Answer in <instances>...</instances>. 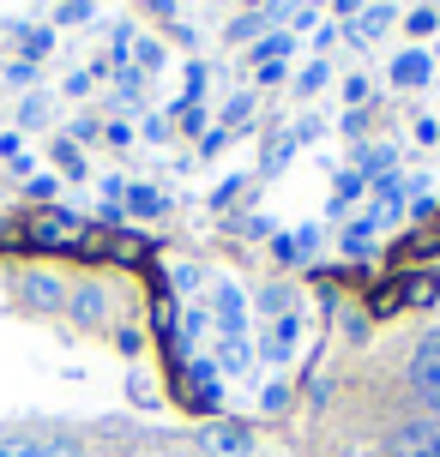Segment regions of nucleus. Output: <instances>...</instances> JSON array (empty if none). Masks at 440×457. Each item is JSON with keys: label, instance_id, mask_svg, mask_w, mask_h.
I'll list each match as a JSON object with an SVG mask.
<instances>
[{"label": "nucleus", "instance_id": "nucleus-1", "mask_svg": "<svg viewBox=\"0 0 440 457\" xmlns=\"http://www.w3.org/2000/svg\"><path fill=\"white\" fill-rule=\"evenodd\" d=\"M85 228H91V223H79L72 211L37 205L19 223V235H24V247H30V253H79V247H85Z\"/></svg>", "mask_w": 440, "mask_h": 457}, {"label": "nucleus", "instance_id": "nucleus-2", "mask_svg": "<svg viewBox=\"0 0 440 457\" xmlns=\"http://www.w3.org/2000/svg\"><path fill=\"white\" fill-rule=\"evenodd\" d=\"M175 397L193 415H217V403H224V373H217V361H182L175 367Z\"/></svg>", "mask_w": 440, "mask_h": 457}, {"label": "nucleus", "instance_id": "nucleus-3", "mask_svg": "<svg viewBox=\"0 0 440 457\" xmlns=\"http://www.w3.org/2000/svg\"><path fill=\"white\" fill-rule=\"evenodd\" d=\"M380 457H440V415H410L380 439Z\"/></svg>", "mask_w": 440, "mask_h": 457}, {"label": "nucleus", "instance_id": "nucleus-4", "mask_svg": "<svg viewBox=\"0 0 440 457\" xmlns=\"http://www.w3.org/2000/svg\"><path fill=\"white\" fill-rule=\"evenodd\" d=\"M410 391H417L422 415H440V331L422 337L417 355H410Z\"/></svg>", "mask_w": 440, "mask_h": 457}, {"label": "nucleus", "instance_id": "nucleus-5", "mask_svg": "<svg viewBox=\"0 0 440 457\" xmlns=\"http://www.w3.org/2000/svg\"><path fill=\"white\" fill-rule=\"evenodd\" d=\"M19 301L30 313H61V307H67V283L55 271H37V265H30V271H19Z\"/></svg>", "mask_w": 440, "mask_h": 457}, {"label": "nucleus", "instance_id": "nucleus-6", "mask_svg": "<svg viewBox=\"0 0 440 457\" xmlns=\"http://www.w3.org/2000/svg\"><path fill=\"white\" fill-rule=\"evenodd\" d=\"M109 289L97 283V277H85V283H72L67 289V313H72V325H85V331H97V325H109Z\"/></svg>", "mask_w": 440, "mask_h": 457}, {"label": "nucleus", "instance_id": "nucleus-7", "mask_svg": "<svg viewBox=\"0 0 440 457\" xmlns=\"http://www.w3.org/2000/svg\"><path fill=\"white\" fill-rule=\"evenodd\" d=\"M199 452L206 457H248L254 452V434H248V421H206Z\"/></svg>", "mask_w": 440, "mask_h": 457}, {"label": "nucleus", "instance_id": "nucleus-8", "mask_svg": "<svg viewBox=\"0 0 440 457\" xmlns=\"http://www.w3.org/2000/svg\"><path fill=\"white\" fill-rule=\"evenodd\" d=\"M211 320H217V337H248L241 325H248V295L235 289V283H217L211 289Z\"/></svg>", "mask_w": 440, "mask_h": 457}, {"label": "nucleus", "instance_id": "nucleus-9", "mask_svg": "<svg viewBox=\"0 0 440 457\" xmlns=\"http://www.w3.org/2000/svg\"><path fill=\"white\" fill-rule=\"evenodd\" d=\"M417 265V259H440V223H417V228H404V241L393 247V265Z\"/></svg>", "mask_w": 440, "mask_h": 457}, {"label": "nucleus", "instance_id": "nucleus-10", "mask_svg": "<svg viewBox=\"0 0 440 457\" xmlns=\"http://www.w3.org/2000/svg\"><path fill=\"white\" fill-rule=\"evenodd\" d=\"M296 313H283V320H272L266 331H259V361H290V349H296Z\"/></svg>", "mask_w": 440, "mask_h": 457}, {"label": "nucleus", "instance_id": "nucleus-11", "mask_svg": "<svg viewBox=\"0 0 440 457\" xmlns=\"http://www.w3.org/2000/svg\"><path fill=\"white\" fill-rule=\"evenodd\" d=\"M393 85L398 91H417V85H428V72H435V61L422 54V48H404V54H393Z\"/></svg>", "mask_w": 440, "mask_h": 457}, {"label": "nucleus", "instance_id": "nucleus-12", "mask_svg": "<svg viewBox=\"0 0 440 457\" xmlns=\"http://www.w3.org/2000/svg\"><path fill=\"white\" fill-rule=\"evenodd\" d=\"M386 24H393V6H362V12L344 24V37H350V43H374Z\"/></svg>", "mask_w": 440, "mask_h": 457}, {"label": "nucleus", "instance_id": "nucleus-13", "mask_svg": "<svg viewBox=\"0 0 440 457\" xmlns=\"http://www.w3.org/2000/svg\"><path fill=\"white\" fill-rule=\"evenodd\" d=\"M393 162H398L393 145H362V157H356V175L374 187V181H386V175H393Z\"/></svg>", "mask_w": 440, "mask_h": 457}, {"label": "nucleus", "instance_id": "nucleus-14", "mask_svg": "<svg viewBox=\"0 0 440 457\" xmlns=\"http://www.w3.org/2000/svg\"><path fill=\"white\" fill-rule=\"evenodd\" d=\"M398 289H404V307H428L440 295V277L435 271H398Z\"/></svg>", "mask_w": 440, "mask_h": 457}, {"label": "nucleus", "instance_id": "nucleus-15", "mask_svg": "<svg viewBox=\"0 0 440 457\" xmlns=\"http://www.w3.org/2000/svg\"><path fill=\"white\" fill-rule=\"evenodd\" d=\"M254 367V343L248 337H217V373H248Z\"/></svg>", "mask_w": 440, "mask_h": 457}, {"label": "nucleus", "instance_id": "nucleus-16", "mask_svg": "<svg viewBox=\"0 0 440 457\" xmlns=\"http://www.w3.org/2000/svg\"><path fill=\"white\" fill-rule=\"evenodd\" d=\"M121 211H133V217H163V211H169V199H163L157 187L133 181V187H127V199H121Z\"/></svg>", "mask_w": 440, "mask_h": 457}, {"label": "nucleus", "instance_id": "nucleus-17", "mask_svg": "<svg viewBox=\"0 0 440 457\" xmlns=\"http://www.w3.org/2000/svg\"><path fill=\"white\" fill-rule=\"evenodd\" d=\"M13 37H19V48H24V61H30V67L55 48V30H48V24H13Z\"/></svg>", "mask_w": 440, "mask_h": 457}, {"label": "nucleus", "instance_id": "nucleus-18", "mask_svg": "<svg viewBox=\"0 0 440 457\" xmlns=\"http://www.w3.org/2000/svg\"><path fill=\"white\" fill-rule=\"evenodd\" d=\"M109 259L115 265H145L151 259V241L145 235H109Z\"/></svg>", "mask_w": 440, "mask_h": 457}, {"label": "nucleus", "instance_id": "nucleus-19", "mask_svg": "<svg viewBox=\"0 0 440 457\" xmlns=\"http://www.w3.org/2000/svg\"><path fill=\"white\" fill-rule=\"evenodd\" d=\"M140 91H145V72L133 61L115 67V109H140Z\"/></svg>", "mask_w": 440, "mask_h": 457}, {"label": "nucleus", "instance_id": "nucleus-20", "mask_svg": "<svg viewBox=\"0 0 440 457\" xmlns=\"http://www.w3.org/2000/svg\"><path fill=\"white\" fill-rule=\"evenodd\" d=\"M296 145H301V138H296V127H290V133H278L272 145H266V157H259V175H278L283 162L296 157Z\"/></svg>", "mask_w": 440, "mask_h": 457}, {"label": "nucleus", "instance_id": "nucleus-21", "mask_svg": "<svg viewBox=\"0 0 440 457\" xmlns=\"http://www.w3.org/2000/svg\"><path fill=\"white\" fill-rule=\"evenodd\" d=\"M398 307H404L398 277H386V283H374V289H368V313H374V320H386V313H398Z\"/></svg>", "mask_w": 440, "mask_h": 457}, {"label": "nucleus", "instance_id": "nucleus-22", "mask_svg": "<svg viewBox=\"0 0 440 457\" xmlns=\"http://www.w3.org/2000/svg\"><path fill=\"white\" fill-rule=\"evenodd\" d=\"M368 241H374V217H362V223H350L344 235H338V253H344L350 265H356V259L368 253Z\"/></svg>", "mask_w": 440, "mask_h": 457}, {"label": "nucleus", "instance_id": "nucleus-23", "mask_svg": "<svg viewBox=\"0 0 440 457\" xmlns=\"http://www.w3.org/2000/svg\"><path fill=\"white\" fill-rule=\"evenodd\" d=\"M362 193H368V181H362V175H356V169H344V175H338V187H332V211H338V217H344V211L356 205V199H362Z\"/></svg>", "mask_w": 440, "mask_h": 457}, {"label": "nucleus", "instance_id": "nucleus-24", "mask_svg": "<svg viewBox=\"0 0 440 457\" xmlns=\"http://www.w3.org/2000/svg\"><path fill=\"white\" fill-rule=\"evenodd\" d=\"M55 169H61L67 181H85V151H79L72 138H55Z\"/></svg>", "mask_w": 440, "mask_h": 457}, {"label": "nucleus", "instance_id": "nucleus-25", "mask_svg": "<svg viewBox=\"0 0 440 457\" xmlns=\"http://www.w3.org/2000/svg\"><path fill=\"white\" fill-rule=\"evenodd\" d=\"M290 295H296L290 283H272V289H259V313H266V320H283V313H290Z\"/></svg>", "mask_w": 440, "mask_h": 457}, {"label": "nucleus", "instance_id": "nucleus-26", "mask_svg": "<svg viewBox=\"0 0 440 457\" xmlns=\"http://www.w3.org/2000/svg\"><path fill=\"white\" fill-rule=\"evenodd\" d=\"M48 114H55V103H48L43 91H30V96H24V103H19V127H43Z\"/></svg>", "mask_w": 440, "mask_h": 457}, {"label": "nucleus", "instance_id": "nucleus-27", "mask_svg": "<svg viewBox=\"0 0 440 457\" xmlns=\"http://www.w3.org/2000/svg\"><path fill=\"white\" fill-rule=\"evenodd\" d=\"M248 114H254V96L248 91L230 96V103H224V133H230V127H248Z\"/></svg>", "mask_w": 440, "mask_h": 457}, {"label": "nucleus", "instance_id": "nucleus-28", "mask_svg": "<svg viewBox=\"0 0 440 457\" xmlns=\"http://www.w3.org/2000/svg\"><path fill=\"white\" fill-rule=\"evenodd\" d=\"M338 325H344L350 343H368V313H356V307H338Z\"/></svg>", "mask_w": 440, "mask_h": 457}, {"label": "nucleus", "instance_id": "nucleus-29", "mask_svg": "<svg viewBox=\"0 0 440 457\" xmlns=\"http://www.w3.org/2000/svg\"><path fill=\"white\" fill-rule=\"evenodd\" d=\"M30 457H79V439H30Z\"/></svg>", "mask_w": 440, "mask_h": 457}, {"label": "nucleus", "instance_id": "nucleus-30", "mask_svg": "<svg viewBox=\"0 0 440 457\" xmlns=\"http://www.w3.org/2000/svg\"><path fill=\"white\" fill-rule=\"evenodd\" d=\"M326 79H332V67H326V61H308V72L296 79V91H301V96H314V91L326 85Z\"/></svg>", "mask_w": 440, "mask_h": 457}, {"label": "nucleus", "instance_id": "nucleus-31", "mask_svg": "<svg viewBox=\"0 0 440 457\" xmlns=\"http://www.w3.org/2000/svg\"><path fill=\"white\" fill-rule=\"evenodd\" d=\"M24 193H30L37 205H48V199L61 193V181H55V175H30V181H24Z\"/></svg>", "mask_w": 440, "mask_h": 457}, {"label": "nucleus", "instance_id": "nucleus-32", "mask_svg": "<svg viewBox=\"0 0 440 457\" xmlns=\"http://www.w3.org/2000/svg\"><path fill=\"white\" fill-rule=\"evenodd\" d=\"M199 283H206L199 265H175V271H169V295H175V289H199Z\"/></svg>", "mask_w": 440, "mask_h": 457}, {"label": "nucleus", "instance_id": "nucleus-33", "mask_svg": "<svg viewBox=\"0 0 440 457\" xmlns=\"http://www.w3.org/2000/svg\"><path fill=\"white\" fill-rule=\"evenodd\" d=\"M115 349L127 355V361H133V355L145 349V331H133V325H121V331H115Z\"/></svg>", "mask_w": 440, "mask_h": 457}, {"label": "nucleus", "instance_id": "nucleus-34", "mask_svg": "<svg viewBox=\"0 0 440 457\" xmlns=\"http://www.w3.org/2000/svg\"><path fill=\"white\" fill-rule=\"evenodd\" d=\"M283 403H290V386H283V379H272V386H266V397H259V410H266V415H278Z\"/></svg>", "mask_w": 440, "mask_h": 457}, {"label": "nucleus", "instance_id": "nucleus-35", "mask_svg": "<svg viewBox=\"0 0 440 457\" xmlns=\"http://www.w3.org/2000/svg\"><path fill=\"white\" fill-rule=\"evenodd\" d=\"M97 133H103V120H97V114H79V120H72V145H85V138H97Z\"/></svg>", "mask_w": 440, "mask_h": 457}, {"label": "nucleus", "instance_id": "nucleus-36", "mask_svg": "<svg viewBox=\"0 0 440 457\" xmlns=\"http://www.w3.org/2000/svg\"><path fill=\"white\" fill-rule=\"evenodd\" d=\"M259 24H266L259 12H241V19L230 24V37H235V43H248V37H259Z\"/></svg>", "mask_w": 440, "mask_h": 457}, {"label": "nucleus", "instance_id": "nucleus-37", "mask_svg": "<svg viewBox=\"0 0 440 457\" xmlns=\"http://www.w3.org/2000/svg\"><path fill=\"white\" fill-rule=\"evenodd\" d=\"M272 253H278L283 265H301V259H308V253L296 247V235H278V241H272Z\"/></svg>", "mask_w": 440, "mask_h": 457}, {"label": "nucleus", "instance_id": "nucleus-38", "mask_svg": "<svg viewBox=\"0 0 440 457\" xmlns=\"http://www.w3.org/2000/svg\"><path fill=\"white\" fill-rule=\"evenodd\" d=\"M91 19V0H67V6H61V24H85Z\"/></svg>", "mask_w": 440, "mask_h": 457}, {"label": "nucleus", "instance_id": "nucleus-39", "mask_svg": "<svg viewBox=\"0 0 440 457\" xmlns=\"http://www.w3.org/2000/svg\"><path fill=\"white\" fill-rule=\"evenodd\" d=\"M241 187H248V181H241V175H230V181L211 193V205H235V193H241Z\"/></svg>", "mask_w": 440, "mask_h": 457}, {"label": "nucleus", "instance_id": "nucleus-40", "mask_svg": "<svg viewBox=\"0 0 440 457\" xmlns=\"http://www.w3.org/2000/svg\"><path fill=\"white\" fill-rule=\"evenodd\" d=\"M163 67V48L157 43H140V72H157Z\"/></svg>", "mask_w": 440, "mask_h": 457}, {"label": "nucleus", "instance_id": "nucleus-41", "mask_svg": "<svg viewBox=\"0 0 440 457\" xmlns=\"http://www.w3.org/2000/svg\"><path fill=\"white\" fill-rule=\"evenodd\" d=\"M0 157H6V162H19V157H24V145H19V133H0Z\"/></svg>", "mask_w": 440, "mask_h": 457}, {"label": "nucleus", "instance_id": "nucleus-42", "mask_svg": "<svg viewBox=\"0 0 440 457\" xmlns=\"http://www.w3.org/2000/svg\"><path fill=\"white\" fill-rule=\"evenodd\" d=\"M175 114H182L187 133H206V109H175Z\"/></svg>", "mask_w": 440, "mask_h": 457}, {"label": "nucleus", "instance_id": "nucleus-43", "mask_svg": "<svg viewBox=\"0 0 440 457\" xmlns=\"http://www.w3.org/2000/svg\"><path fill=\"white\" fill-rule=\"evenodd\" d=\"M6 79H13V85H30V79H37V67H30V61H13V67H6Z\"/></svg>", "mask_w": 440, "mask_h": 457}, {"label": "nucleus", "instance_id": "nucleus-44", "mask_svg": "<svg viewBox=\"0 0 440 457\" xmlns=\"http://www.w3.org/2000/svg\"><path fill=\"white\" fill-rule=\"evenodd\" d=\"M362 6H368V0H332V12H338V19H344V24L356 19V12H362Z\"/></svg>", "mask_w": 440, "mask_h": 457}, {"label": "nucleus", "instance_id": "nucleus-45", "mask_svg": "<svg viewBox=\"0 0 440 457\" xmlns=\"http://www.w3.org/2000/svg\"><path fill=\"white\" fill-rule=\"evenodd\" d=\"M0 247H24V235H19V223H6V217H0Z\"/></svg>", "mask_w": 440, "mask_h": 457}, {"label": "nucleus", "instance_id": "nucleus-46", "mask_svg": "<svg viewBox=\"0 0 440 457\" xmlns=\"http://www.w3.org/2000/svg\"><path fill=\"white\" fill-rule=\"evenodd\" d=\"M344 96L356 103V109H362V103H368V79H350V85H344Z\"/></svg>", "mask_w": 440, "mask_h": 457}, {"label": "nucleus", "instance_id": "nucleus-47", "mask_svg": "<svg viewBox=\"0 0 440 457\" xmlns=\"http://www.w3.org/2000/svg\"><path fill=\"white\" fill-rule=\"evenodd\" d=\"M296 247H301V253H314V247H320V228H314V223L296 228Z\"/></svg>", "mask_w": 440, "mask_h": 457}, {"label": "nucleus", "instance_id": "nucleus-48", "mask_svg": "<svg viewBox=\"0 0 440 457\" xmlns=\"http://www.w3.org/2000/svg\"><path fill=\"white\" fill-rule=\"evenodd\" d=\"M103 133H109V145H133V127H121V120H109Z\"/></svg>", "mask_w": 440, "mask_h": 457}, {"label": "nucleus", "instance_id": "nucleus-49", "mask_svg": "<svg viewBox=\"0 0 440 457\" xmlns=\"http://www.w3.org/2000/svg\"><path fill=\"white\" fill-rule=\"evenodd\" d=\"M224 138H230V133H224V127H211V133L199 138V151H206V157H211V151H224Z\"/></svg>", "mask_w": 440, "mask_h": 457}, {"label": "nucleus", "instance_id": "nucleus-50", "mask_svg": "<svg viewBox=\"0 0 440 457\" xmlns=\"http://www.w3.org/2000/svg\"><path fill=\"white\" fill-rule=\"evenodd\" d=\"M435 24H440L435 12H410V30H417V37H428V30H435Z\"/></svg>", "mask_w": 440, "mask_h": 457}, {"label": "nucleus", "instance_id": "nucleus-51", "mask_svg": "<svg viewBox=\"0 0 440 457\" xmlns=\"http://www.w3.org/2000/svg\"><path fill=\"white\" fill-rule=\"evenodd\" d=\"M145 12H157V19H175V0H140Z\"/></svg>", "mask_w": 440, "mask_h": 457}, {"label": "nucleus", "instance_id": "nucleus-52", "mask_svg": "<svg viewBox=\"0 0 440 457\" xmlns=\"http://www.w3.org/2000/svg\"><path fill=\"white\" fill-rule=\"evenodd\" d=\"M417 138H422V145H435V138H440V120H417Z\"/></svg>", "mask_w": 440, "mask_h": 457}, {"label": "nucleus", "instance_id": "nucleus-53", "mask_svg": "<svg viewBox=\"0 0 440 457\" xmlns=\"http://www.w3.org/2000/svg\"><path fill=\"white\" fill-rule=\"evenodd\" d=\"M435 61H440V43H435Z\"/></svg>", "mask_w": 440, "mask_h": 457}, {"label": "nucleus", "instance_id": "nucleus-54", "mask_svg": "<svg viewBox=\"0 0 440 457\" xmlns=\"http://www.w3.org/2000/svg\"><path fill=\"white\" fill-rule=\"evenodd\" d=\"M308 6H320V0H308Z\"/></svg>", "mask_w": 440, "mask_h": 457}]
</instances>
